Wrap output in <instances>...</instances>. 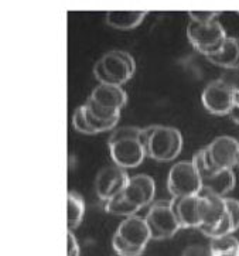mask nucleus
<instances>
[{"label": "nucleus", "mask_w": 239, "mask_h": 256, "mask_svg": "<svg viewBox=\"0 0 239 256\" xmlns=\"http://www.w3.org/2000/svg\"><path fill=\"white\" fill-rule=\"evenodd\" d=\"M143 144L148 157L157 162H172L182 153V136L172 126H150L144 129Z\"/></svg>", "instance_id": "nucleus-1"}, {"label": "nucleus", "mask_w": 239, "mask_h": 256, "mask_svg": "<svg viewBox=\"0 0 239 256\" xmlns=\"http://www.w3.org/2000/svg\"><path fill=\"white\" fill-rule=\"evenodd\" d=\"M136 62L133 57L122 50H114L106 52L94 66V76L99 84L109 85H124L134 74Z\"/></svg>", "instance_id": "nucleus-2"}, {"label": "nucleus", "mask_w": 239, "mask_h": 256, "mask_svg": "<svg viewBox=\"0 0 239 256\" xmlns=\"http://www.w3.org/2000/svg\"><path fill=\"white\" fill-rule=\"evenodd\" d=\"M187 37L198 52L210 57L221 50L228 36L221 23L215 18L210 23H197L191 20L187 27Z\"/></svg>", "instance_id": "nucleus-3"}, {"label": "nucleus", "mask_w": 239, "mask_h": 256, "mask_svg": "<svg viewBox=\"0 0 239 256\" xmlns=\"http://www.w3.org/2000/svg\"><path fill=\"white\" fill-rule=\"evenodd\" d=\"M167 188L173 197H188L201 194L202 184L192 160L178 162L172 167L167 178Z\"/></svg>", "instance_id": "nucleus-4"}, {"label": "nucleus", "mask_w": 239, "mask_h": 256, "mask_svg": "<svg viewBox=\"0 0 239 256\" xmlns=\"http://www.w3.org/2000/svg\"><path fill=\"white\" fill-rule=\"evenodd\" d=\"M192 162L200 173L204 192L225 197L228 192L234 190L235 174L232 172V168H210V167H206L204 163V157H202V150H200L194 154Z\"/></svg>", "instance_id": "nucleus-5"}, {"label": "nucleus", "mask_w": 239, "mask_h": 256, "mask_svg": "<svg viewBox=\"0 0 239 256\" xmlns=\"http://www.w3.org/2000/svg\"><path fill=\"white\" fill-rule=\"evenodd\" d=\"M146 222L152 234V240H167L172 238L182 228L174 212L172 200L157 201L152 204L146 214Z\"/></svg>", "instance_id": "nucleus-6"}, {"label": "nucleus", "mask_w": 239, "mask_h": 256, "mask_svg": "<svg viewBox=\"0 0 239 256\" xmlns=\"http://www.w3.org/2000/svg\"><path fill=\"white\" fill-rule=\"evenodd\" d=\"M239 142L231 136H218L202 149L204 163L210 168H232L236 166Z\"/></svg>", "instance_id": "nucleus-7"}, {"label": "nucleus", "mask_w": 239, "mask_h": 256, "mask_svg": "<svg viewBox=\"0 0 239 256\" xmlns=\"http://www.w3.org/2000/svg\"><path fill=\"white\" fill-rule=\"evenodd\" d=\"M110 158L122 168H133L143 163L148 156L146 148L140 139H119L108 142Z\"/></svg>", "instance_id": "nucleus-8"}, {"label": "nucleus", "mask_w": 239, "mask_h": 256, "mask_svg": "<svg viewBox=\"0 0 239 256\" xmlns=\"http://www.w3.org/2000/svg\"><path fill=\"white\" fill-rule=\"evenodd\" d=\"M130 182V177L119 166L104 167L95 178V191L102 201H109L116 196L122 194L126 186Z\"/></svg>", "instance_id": "nucleus-9"}, {"label": "nucleus", "mask_w": 239, "mask_h": 256, "mask_svg": "<svg viewBox=\"0 0 239 256\" xmlns=\"http://www.w3.org/2000/svg\"><path fill=\"white\" fill-rule=\"evenodd\" d=\"M201 102L212 115H230L235 102V92L216 80L206 85L201 95Z\"/></svg>", "instance_id": "nucleus-10"}, {"label": "nucleus", "mask_w": 239, "mask_h": 256, "mask_svg": "<svg viewBox=\"0 0 239 256\" xmlns=\"http://www.w3.org/2000/svg\"><path fill=\"white\" fill-rule=\"evenodd\" d=\"M116 234L130 245L142 249L146 248L152 240V234L146 222V218H140L136 214L126 216V220L119 224Z\"/></svg>", "instance_id": "nucleus-11"}, {"label": "nucleus", "mask_w": 239, "mask_h": 256, "mask_svg": "<svg viewBox=\"0 0 239 256\" xmlns=\"http://www.w3.org/2000/svg\"><path fill=\"white\" fill-rule=\"evenodd\" d=\"M172 204L182 228L201 226V194L188 197H173Z\"/></svg>", "instance_id": "nucleus-12"}, {"label": "nucleus", "mask_w": 239, "mask_h": 256, "mask_svg": "<svg viewBox=\"0 0 239 256\" xmlns=\"http://www.w3.org/2000/svg\"><path fill=\"white\" fill-rule=\"evenodd\" d=\"M90 100L96 102L102 106L110 108L115 110H122L128 102V95L120 85L99 84L90 95Z\"/></svg>", "instance_id": "nucleus-13"}, {"label": "nucleus", "mask_w": 239, "mask_h": 256, "mask_svg": "<svg viewBox=\"0 0 239 256\" xmlns=\"http://www.w3.org/2000/svg\"><path fill=\"white\" fill-rule=\"evenodd\" d=\"M239 56V46L238 38L235 37H226V40L221 47V50L210 56L208 61H211L215 66H222V68H231L236 66Z\"/></svg>", "instance_id": "nucleus-14"}, {"label": "nucleus", "mask_w": 239, "mask_h": 256, "mask_svg": "<svg viewBox=\"0 0 239 256\" xmlns=\"http://www.w3.org/2000/svg\"><path fill=\"white\" fill-rule=\"evenodd\" d=\"M146 12H109L106 14V24L119 30H132L140 24Z\"/></svg>", "instance_id": "nucleus-15"}, {"label": "nucleus", "mask_w": 239, "mask_h": 256, "mask_svg": "<svg viewBox=\"0 0 239 256\" xmlns=\"http://www.w3.org/2000/svg\"><path fill=\"white\" fill-rule=\"evenodd\" d=\"M85 215V201L74 191L66 194V230L74 231L82 222Z\"/></svg>", "instance_id": "nucleus-16"}, {"label": "nucleus", "mask_w": 239, "mask_h": 256, "mask_svg": "<svg viewBox=\"0 0 239 256\" xmlns=\"http://www.w3.org/2000/svg\"><path fill=\"white\" fill-rule=\"evenodd\" d=\"M212 256H239V240L230 235L212 238L210 242Z\"/></svg>", "instance_id": "nucleus-17"}, {"label": "nucleus", "mask_w": 239, "mask_h": 256, "mask_svg": "<svg viewBox=\"0 0 239 256\" xmlns=\"http://www.w3.org/2000/svg\"><path fill=\"white\" fill-rule=\"evenodd\" d=\"M105 210L109 214L116 215V216H124V218L130 216V215H134L139 211V208L132 206L128 200L124 198V194H119V196H116L112 200L106 201Z\"/></svg>", "instance_id": "nucleus-18"}, {"label": "nucleus", "mask_w": 239, "mask_h": 256, "mask_svg": "<svg viewBox=\"0 0 239 256\" xmlns=\"http://www.w3.org/2000/svg\"><path fill=\"white\" fill-rule=\"evenodd\" d=\"M122 194H124V198L128 200L132 206H134L136 208H139V210L143 208V206H148V204L152 202L140 186L136 182H133L132 177H130V182L126 186V188H124V191Z\"/></svg>", "instance_id": "nucleus-19"}, {"label": "nucleus", "mask_w": 239, "mask_h": 256, "mask_svg": "<svg viewBox=\"0 0 239 256\" xmlns=\"http://www.w3.org/2000/svg\"><path fill=\"white\" fill-rule=\"evenodd\" d=\"M112 248L119 256H140L144 250V249L130 245L124 238H120L116 232L112 236Z\"/></svg>", "instance_id": "nucleus-20"}, {"label": "nucleus", "mask_w": 239, "mask_h": 256, "mask_svg": "<svg viewBox=\"0 0 239 256\" xmlns=\"http://www.w3.org/2000/svg\"><path fill=\"white\" fill-rule=\"evenodd\" d=\"M143 138H144V129L133 128V126H124V128L115 129L108 142L119 140V139H140L143 142Z\"/></svg>", "instance_id": "nucleus-21"}, {"label": "nucleus", "mask_w": 239, "mask_h": 256, "mask_svg": "<svg viewBox=\"0 0 239 256\" xmlns=\"http://www.w3.org/2000/svg\"><path fill=\"white\" fill-rule=\"evenodd\" d=\"M72 126H74V129L76 132L84 133V134H95V132L92 130L88 120H86L84 105L75 109L74 115H72Z\"/></svg>", "instance_id": "nucleus-22"}, {"label": "nucleus", "mask_w": 239, "mask_h": 256, "mask_svg": "<svg viewBox=\"0 0 239 256\" xmlns=\"http://www.w3.org/2000/svg\"><path fill=\"white\" fill-rule=\"evenodd\" d=\"M220 81L231 88L235 94H239V66L224 68V72L220 76Z\"/></svg>", "instance_id": "nucleus-23"}, {"label": "nucleus", "mask_w": 239, "mask_h": 256, "mask_svg": "<svg viewBox=\"0 0 239 256\" xmlns=\"http://www.w3.org/2000/svg\"><path fill=\"white\" fill-rule=\"evenodd\" d=\"M225 206H226V211H228L232 224H234V230L236 231V230H239V201L235 198L225 197Z\"/></svg>", "instance_id": "nucleus-24"}, {"label": "nucleus", "mask_w": 239, "mask_h": 256, "mask_svg": "<svg viewBox=\"0 0 239 256\" xmlns=\"http://www.w3.org/2000/svg\"><path fill=\"white\" fill-rule=\"evenodd\" d=\"M182 256H212L210 245L202 246V245H191L188 248L184 249Z\"/></svg>", "instance_id": "nucleus-25"}, {"label": "nucleus", "mask_w": 239, "mask_h": 256, "mask_svg": "<svg viewBox=\"0 0 239 256\" xmlns=\"http://www.w3.org/2000/svg\"><path fill=\"white\" fill-rule=\"evenodd\" d=\"M191 20L197 23H210L216 18L218 13L216 12H190Z\"/></svg>", "instance_id": "nucleus-26"}, {"label": "nucleus", "mask_w": 239, "mask_h": 256, "mask_svg": "<svg viewBox=\"0 0 239 256\" xmlns=\"http://www.w3.org/2000/svg\"><path fill=\"white\" fill-rule=\"evenodd\" d=\"M66 256H80V245L72 231L66 232Z\"/></svg>", "instance_id": "nucleus-27"}, {"label": "nucleus", "mask_w": 239, "mask_h": 256, "mask_svg": "<svg viewBox=\"0 0 239 256\" xmlns=\"http://www.w3.org/2000/svg\"><path fill=\"white\" fill-rule=\"evenodd\" d=\"M230 118L235 124H239V94H235V102H234V106L230 112Z\"/></svg>", "instance_id": "nucleus-28"}, {"label": "nucleus", "mask_w": 239, "mask_h": 256, "mask_svg": "<svg viewBox=\"0 0 239 256\" xmlns=\"http://www.w3.org/2000/svg\"><path fill=\"white\" fill-rule=\"evenodd\" d=\"M238 46H239V38H238ZM239 66V56H238V61H236V66Z\"/></svg>", "instance_id": "nucleus-29"}, {"label": "nucleus", "mask_w": 239, "mask_h": 256, "mask_svg": "<svg viewBox=\"0 0 239 256\" xmlns=\"http://www.w3.org/2000/svg\"><path fill=\"white\" fill-rule=\"evenodd\" d=\"M236 166H238V167H239V154H238V162H236Z\"/></svg>", "instance_id": "nucleus-30"}]
</instances>
